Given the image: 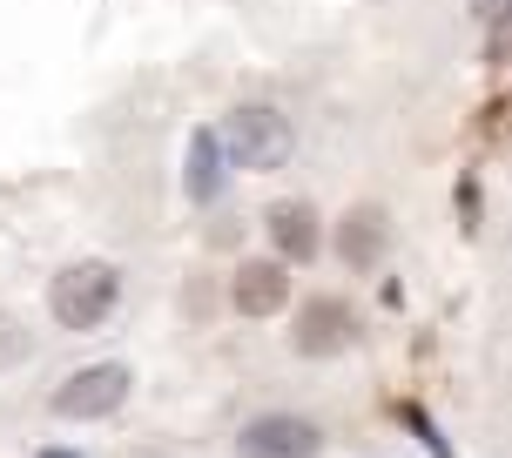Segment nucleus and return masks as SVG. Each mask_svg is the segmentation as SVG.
I'll use <instances>...</instances> for the list:
<instances>
[{"instance_id": "2", "label": "nucleus", "mask_w": 512, "mask_h": 458, "mask_svg": "<svg viewBox=\"0 0 512 458\" xmlns=\"http://www.w3.org/2000/svg\"><path fill=\"white\" fill-rule=\"evenodd\" d=\"M216 142H223V155H230L236 169L270 176V169H283V162H290V149H297V128H290V115H283V108L243 102V108H230V115H223Z\"/></svg>"}, {"instance_id": "8", "label": "nucleus", "mask_w": 512, "mask_h": 458, "mask_svg": "<svg viewBox=\"0 0 512 458\" xmlns=\"http://www.w3.org/2000/svg\"><path fill=\"white\" fill-rule=\"evenodd\" d=\"M263 229H270V243H277V256L283 263H310L317 256V209L310 203H277L270 216H263Z\"/></svg>"}, {"instance_id": "4", "label": "nucleus", "mask_w": 512, "mask_h": 458, "mask_svg": "<svg viewBox=\"0 0 512 458\" xmlns=\"http://www.w3.org/2000/svg\"><path fill=\"white\" fill-rule=\"evenodd\" d=\"M317 452H324V432L297 411H263L236 432V458H317Z\"/></svg>"}, {"instance_id": "6", "label": "nucleus", "mask_w": 512, "mask_h": 458, "mask_svg": "<svg viewBox=\"0 0 512 458\" xmlns=\"http://www.w3.org/2000/svg\"><path fill=\"white\" fill-rule=\"evenodd\" d=\"M230 297L243 317H277L283 304H290V270L283 263H270V256H256V263H243L230 283Z\"/></svg>"}, {"instance_id": "9", "label": "nucleus", "mask_w": 512, "mask_h": 458, "mask_svg": "<svg viewBox=\"0 0 512 458\" xmlns=\"http://www.w3.org/2000/svg\"><path fill=\"white\" fill-rule=\"evenodd\" d=\"M337 250H344L351 270H371L378 250H384V209H351L344 229H337Z\"/></svg>"}, {"instance_id": "12", "label": "nucleus", "mask_w": 512, "mask_h": 458, "mask_svg": "<svg viewBox=\"0 0 512 458\" xmlns=\"http://www.w3.org/2000/svg\"><path fill=\"white\" fill-rule=\"evenodd\" d=\"M41 458H81V452H54V445H48V452H41Z\"/></svg>"}, {"instance_id": "11", "label": "nucleus", "mask_w": 512, "mask_h": 458, "mask_svg": "<svg viewBox=\"0 0 512 458\" xmlns=\"http://www.w3.org/2000/svg\"><path fill=\"white\" fill-rule=\"evenodd\" d=\"M472 14H479V21H492V27H499V21H506V14H512V0H472Z\"/></svg>"}, {"instance_id": "5", "label": "nucleus", "mask_w": 512, "mask_h": 458, "mask_svg": "<svg viewBox=\"0 0 512 458\" xmlns=\"http://www.w3.org/2000/svg\"><path fill=\"white\" fill-rule=\"evenodd\" d=\"M351 337H358V317H351L344 297H310L297 310V351L304 357H337L351 351Z\"/></svg>"}, {"instance_id": "7", "label": "nucleus", "mask_w": 512, "mask_h": 458, "mask_svg": "<svg viewBox=\"0 0 512 458\" xmlns=\"http://www.w3.org/2000/svg\"><path fill=\"white\" fill-rule=\"evenodd\" d=\"M223 176H230V155L216 142V128H196V135H189V155H182V189H189V203H216V196H223Z\"/></svg>"}, {"instance_id": "10", "label": "nucleus", "mask_w": 512, "mask_h": 458, "mask_svg": "<svg viewBox=\"0 0 512 458\" xmlns=\"http://www.w3.org/2000/svg\"><path fill=\"white\" fill-rule=\"evenodd\" d=\"M21 357H27L21 324H14V317H0V364H21Z\"/></svg>"}, {"instance_id": "3", "label": "nucleus", "mask_w": 512, "mask_h": 458, "mask_svg": "<svg viewBox=\"0 0 512 458\" xmlns=\"http://www.w3.org/2000/svg\"><path fill=\"white\" fill-rule=\"evenodd\" d=\"M128 384H135L128 364H88V371H75V378L54 391V418L95 425V418H108V411L128 405Z\"/></svg>"}, {"instance_id": "1", "label": "nucleus", "mask_w": 512, "mask_h": 458, "mask_svg": "<svg viewBox=\"0 0 512 458\" xmlns=\"http://www.w3.org/2000/svg\"><path fill=\"white\" fill-rule=\"evenodd\" d=\"M115 304H122V270L102 256H81L48 283V317L61 331H102Z\"/></svg>"}]
</instances>
